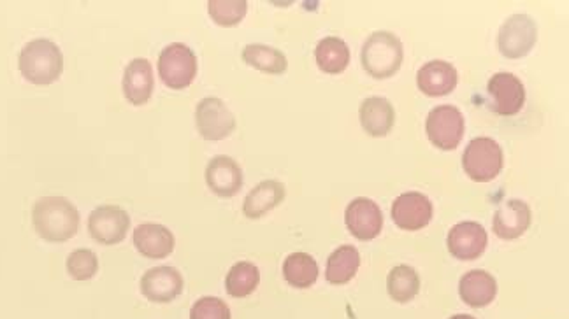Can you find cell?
I'll list each match as a JSON object with an SVG mask.
<instances>
[{"label":"cell","instance_id":"2e32d148","mask_svg":"<svg viewBox=\"0 0 569 319\" xmlns=\"http://www.w3.org/2000/svg\"><path fill=\"white\" fill-rule=\"evenodd\" d=\"M141 291L148 300L157 304L173 302L183 291V277L174 267H155L141 279Z\"/></svg>","mask_w":569,"mask_h":319},{"label":"cell","instance_id":"1f68e13d","mask_svg":"<svg viewBox=\"0 0 569 319\" xmlns=\"http://www.w3.org/2000/svg\"><path fill=\"white\" fill-rule=\"evenodd\" d=\"M450 319H476V318H473V316H469V314H455V316H452V318Z\"/></svg>","mask_w":569,"mask_h":319},{"label":"cell","instance_id":"f546056e","mask_svg":"<svg viewBox=\"0 0 569 319\" xmlns=\"http://www.w3.org/2000/svg\"><path fill=\"white\" fill-rule=\"evenodd\" d=\"M99 260L90 249H76L67 258V272L76 281H88L97 274Z\"/></svg>","mask_w":569,"mask_h":319},{"label":"cell","instance_id":"484cf974","mask_svg":"<svg viewBox=\"0 0 569 319\" xmlns=\"http://www.w3.org/2000/svg\"><path fill=\"white\" fill-rule=\"evenodd\" d=\"M243 60L253 69L267 74H283L289 67L285 53L266 44H248L243 50Z\"/></svg>","mask_w":569,"mask_h":319},{"label":"cell","instance_id":"5b68a950","mask_svg":"<svg viewBox=\"0 0 569 319\" xmlns=\"http://www.w3.org/2000/svg\"><path fill=\"white\" fill-rule=\"evenodd\" d=\"M425 132L436 148L452 151L461 144L466 132V121L459 107H434L425 121Z\"/></svg>","mask_w":569,"mask_h":319},{"label":"cell","instance_id":"3957f363","mask_svg":"<svg viewBox=\"0 0 569 319\" xmlns=\"http://www.w3.org/2000/svg\"><path fill=\"white\" fill-rule=\"evenodd\" d=\"M403 58V43L392 32H375L362 46V67L376 79L394 76L403 64Z\"/></svg>","mask_w":569,"mask_h":319},{"label":"cell","instance_id":"52a82bcc","mask_svg":"<svg viewBox=\"0 0 569 319\" xmlns=\"http://www.w3.org/2000/svg\"><path fill=\"white\" fill-rule=\"evenodd\" d=\"M538 39V27L536 22L529 15L517 13L512 15L497 34V48L506 58L526 57L529 51L533 50L534 44Z\"/></svg>","mask_w":569,"mask_h":319},{"label":"cell","instance_id":"ac0fdd59","mask_svg":"<svg viewBox=\"0 0 569 319\" xmlns=\"http://www.w3.org/2000/svg\"><path fill=\"white\" fill-rule=\"evenodd\" d=\"M152 64L146 58L132 60L123 72V95L132 106H145L152 99Z\"/></svg>","mask_w":569,"mask_h":319},{"label":"cell","instance_id":"603a6c76","mask_svg":"<svg viewBox=\"0 0 569 319\" xmlns=\"http://www.w3.org/2000/svg\"><path fill=\"white\" fill-rule=\"evenodd\" d=\"M361 267V255L353 246H339L327 260L325 277L331 284H346L352 281Z\"/></svg>","mask_w":569,"mask_h":319},{"label":"cell","instance_id":"277c9868","mask_svg":"<svg viewBox=\"0 0 569 319\" xmlns=\"http://www.w3.org/2000/svg\"><path fill=\"white\" fill-rule=\"evenodd\" d=\"M505 165L503 149L490 137H476L462 155V167L469 178L478 183L496 179Z\"/></svg>","mask_w":569,"mask_h":319},{"label":"cell","instance_id":"9c48e42d","mask_svg":"<svg viewBox=\"0 0 569 319\" xmlns=\"http://www.w3.org/2000/svg\"><path fill=\"white\" fill-rule=\"evenodd\" d=\"M492 109L501 116H515L526 104V88L512 72H497L487 85Z\"/></svg>","mask_w":569,"mask_h":319},{"label":"cell","instance_id":"44dd1931","mask_svg":"<svg viewBox=\"0 0 569 319\" xmlns=\"http://www.w3.org/2000/svg\"><path fill=\"white\" fill-rule=\"evenodd\" d=\"M396 123V111L385 97H369L361 106V125L371 137H385Z\"/></svg>","mask_w":569,"mask_h":319},{"label":"cell","instance_id":"7a4b0ae2","mask_svg":"<svg viewBox=\"0 0 569 319\" xmlns=\"http://www.w3.org/2000/svg\"><path fill=\"white\" fill-rule=\"evenodd\" d=\"M18 65L32 85H51L64 71V55L50 39H34L23 46Z\"/></svg>","mask_w":569,"mask_h":319},{"label":"cell","instance_id":"d6986e66","mask_svg":"<svg viewBox=\"0 0 569 319\" xmlns=\"http://www.w3.org/2000/svg\"><path fill=\"white\" fill-rule=\"evenodd\" d=\"M134 246L146 258L160 260L173 253L174 235L159 223H143L134 232Z\"/></svg>","mask_w":569,"mask_h":319},{"label":"cell","instance_id":"f1b7e54d","mask_svg":"<svg viewBox=\"0 0 569 319\" xmlns=\"http://www.w3.org/2000/svg\"><path fill=\"white\" fill-rule=\"evenodd\" d=\"M209 16L222 27H234L246 16V0H211L208 2Z\"/></svg>","mask_w":569,"mask_h":319},{"label":"cell","instance_id":"7c38bea8","mask_svg":"<svg viewBox=\"0 0 569 319\" xmlns=\"http://www.w3.org/2000/svg\"><path fill=\"white\" fill-rule=\"evenodd\" d=\"M433 202L418 192L399 195L392 204V220L403 230H420L433 220Z\"/></svg>","mask_w":569,"mask_h":319},{"label":"cell","instance_id":"d4e9b609","mask_svg":"<svg viewBox=\"0 0 569 319\" xmlns=\"http://www.w3.org/2000/svg\"><path fill=\"white\" fill-rule=\"evenodd\" d=\"M318 263L313 256L308 253H292L287 256V260L283 263V277L285 281L294 286V288H310L317 283L318 279Z\"/></svg>","mask_w":569,"mask_h":319},{"label":"cell","instance_id":"4316f807","mask_svg":"<svg viewBox=\"0 0 569 319\" xmlns=\"http://www.w3.org/2000/svg\"><path fill=\"white\" fill-rule=\"evenodd\" d=\"M387 288L392 300L399 304H408L420 291V276L410 265H397L390 270Z\"/></svg>","mask_w":569,"mask_h":319},{"label":"cell","instance_id":"ffe728a7","mask_svg":"<svg viewBox=\"0 0 569 319\" xmlns=\"http://www.w3.org/2000/svg\"><path fill=\"white\" fill-rule=\"evenodd\" d=\"M459 293H461L464 304L475 307V309H482L492 304V300L496 298V279L485 270H471L462 276Z\"/></svg>","mask_w":569,"mask_h":319},{"label":"cell","instance_id":"6da1fadb","mask_svg":"<svg viewBox=\"0 0 569 319\" xmlns=\"http://www.w3.org/2000/svg\"><path fill=\"white\" fill-rule=\"evenodd\" d=\"M32 223L44 241L65 242L78 232L80 213L65 197L50 195L37 200Z\"/></svg>","mask_w":569,"mask_h":319},{"label":"cell","instance_id":"30bf717a","mask_svg":"<svg viewBox=\"0 0 569 319\" xmlns=\"http://www.w3.org/2000/svg\"><path fill=\"white\" fill-rule=\"evenodd\" d=\"M129 214L118 206H99L88 218V230L95 241L113 246L125 239L129 232Z\"/></svg>","mask_w":569,"mask_h":319},{"label":"cell","instance_id":"5bb4252c","mask_svg":"<svg viewBox=\"0 0 569 319\" xmlns=\"http://www.w3.org/2000/svg\"><path fill=\"white\" fill-rule=\"evenodd\" d=\"M531 220H533L531 207L527 206L524 200H506L505 204L497 207L492 227L499 239L515 241L520 235L526 234Z\"/></svg>","mask_w":569,"mask_h":319},{"label":"cell","instance_id":"9a60e30c","mask_svg":"<svg viewBox=\"0 0 569 319\" xmlns=\"http://www.w3.org/2000/svg\"><path fill=\"white\" fill-rule=\"evenodd\" d=\"M206 183L215 195L229 199L241 190L243 172L231 156H215L206 169Z\"/></svg>","mask_w":569,"mask_h":319},{"label":"cell","instance_id":"e0dca14e","mask_svg":"<svg viewBox=\"0 0 569 319\" xmlns=\"http://www.w3.org/2000/svg\"><path fill=\"white\" fill-rule=\"evenodd\" d=\"M457 79V69L443 60H433L417 72L418 90L427 97H445L454 92Z\"/></svg>","mask_w":569,"mask_h":319},{"label":"cell","instance_id":"4dcf8cb0","mask_svg":"<svg viewBox=\"0 0 569 319\" xmlns=\"http://www.w3.org/2000/svg\"><path fill=\"white\" fill-rule=\"evenodd\" d=\"M190 319H231V309L217 297H202L195 302Z\"/></svg>","mask_w":569,"mask_h":319},{"label":"cell","instance_id":"8992f818","mask_svg":"<svg viewBox=\"0 0 569 319\" xmlns=\"http://www.w3.org/2000/svg\"><path fill=\"white\" fill-rule=\"evenodd\" d=\"M159 74L173 90H183L194 83L197 76V57L194 51L181 43L169 44L160 53Z\"/></svg>","mask_w":569,"mask_h":319},{"label":"cell","instance_id":"ba28073f","mask_svg":"<svg viewBox=\"0 0 569 319\" xmlns=\"http://www.w3.org/2000/svg\"><path fill=\"white\" fill-rule=\"evenodd\" d=\"M195 123L206 141H222L236 128L234 114L218 97H206L197 104Z\"/></svg>","mask_w":569,"mask_h":319},{"label":"cell","instance_id":"cb8c5ba5","mask_svg":"<svg viewBox=\"0 0 569 319\" xmlns=\"http://www.w3.org/2000/svg\"><path fill=\"white\" fill-rule=\"evenodd\" d=\"M315 60L327 74H341L350 64V48L339 37H324L315 48Z\"/></svg>","mask_w":569,"mask_h":319},{"label":"cell","instance_id":"8fae6325","mask_svg":"<svg viewBox=\"0 0 569 319\" xmlns=\"http://www.w3.org/2000/svg\"><path fill=\"white\" fill-rule=\"evenodd\" d=\"M345 220L350 234L359 241H373L382 232V209L366 197H359L348 204Z\"/></svg>","mask_w":569,"mask_h":319},{"label":"cell","instance_id":"4fadbf2b","mask_svg":"<svg viewBox=\"0 0 569 319\" xmlns=\"http://www.w3.org/2000/svg\"><path fill=\"white\" fill-rule=\"evenodd\" d=\"M487 232L485 228L476 223V221H462L452 227L448 234L447 244L448 251L464 262L476 260L483 255V251L487 248Z\"/></svg>","mask_w":569,"mask_h":319},{"label":"cell","instance_id":"83f0119b","mask_svg":"<svg viewBox=\"0 0 569 319\" xmlns=\"http://www.w3.org/2000/svg\"><path fill=\"white\" fill-rule=\"evenodd\" d=\"M260 283V272L257 265L250 262H239L229 270L225 279V288L231 297H248L257 290Z\"/></svg>","mask_w":569,"mask_h":319},{"label":"cell","instance_id":"7402d4cb","mask_svg":"<svg viewBox=\"0 0 569 319\" xmlns=\"http://www.w3.org/2000/svg\"><path fill=\"white\" fill-rule=\"evenodd\" d=\"M283 199H285V186L281 185L280 181L267 179L246 195L243 213L250 220H259L264 214L273 211L274 207L280 206Z\"/></svg>","mask_w":569,"mask_h":319}]
</instances>
